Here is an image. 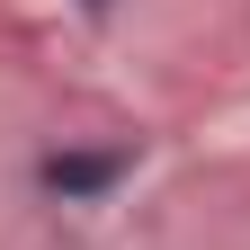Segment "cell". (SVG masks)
I'll use <instances>...</instances> for the list:
<instances>
[{"label":"cell","instance_id":"6da1fadb","mask_svg":"<svg viewBox=\"0 0 250 250\" xmlns=\"http://www.w3.org/2000/svg\"><path fill=\"white\" fill-rule=\"evenodd\" d=\"M134 161H143V143H62V152L36 161V197H54V206H107L116 188L134 179Z\"/></svg>","mask_w":250,"mask_h":250},{"label":"cell","instance_id":"7a4b0ae2","mask_svg":"<svg viewBox=\"0 0 250 250\" xmlns=\"http://www.w3.org/2000/svg\"><path fill=\"white\" fill-rule=\"evenodd\" d=\"M81 9H89V18H107V9H116V0H81Z\"/></svg>","mask_w":250,"mask_h":250}]
</instances>
